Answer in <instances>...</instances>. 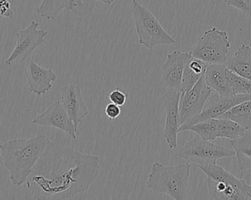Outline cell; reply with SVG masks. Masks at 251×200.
I'll list each match as a JSON object with an SVG mask.
<instances>
[{"label": "cell", "mask_w": 251, "mask_h": 200, "mask_svg": "<svg viewBox=\"0 0 251 200\" xmlns=\"http://www.w3.org/2000/svg\"><path fill=\"white\" fill-rule=\"evenodd\" d=\"M100 169L99 157L50 142L26 186L35 200H72L89 189Z\"/></svg>", "instance_id": "cell-1"}, {"label": "cell", "mask_w": 251, "mask_h": 200, "mask_svg": "<svg viewBox=\"0 0 251 200\" xmlns=\"http://www.w3.org/2000/svg\"><path fill=\"white\" fill-rule=\"evenodd\" d=\"M50 140L47 135H38L31 139L9 140L0 145L1 159L10 173L14 186L26 183L35 164Z\"/></svg>", "instance_id": "cell-2"}, {"label": "cell", "mask_w": 251, "mask_h": 200, "mask_svg": "<svg viewBox=\"0 0 251 200\" xmlns=\"http://www.w3.org/2000/svg\"><path fill=\"white\" fill-rule=\"evenodd\" d=\"M191 164L166 166L156 162L149 175L147 186L156 194H165L175 200L187 199Z\"/></svg>", "instance_id": "cell-3"}, {"label": "cell", "mask_w": 251, "mask_h": 200, "mask_svg": "<svg viewBox=\"0 0 251 200\" xmlns=\"http://www.w3.org/2000/svg\"><path fill=\"white\" fill-rule=\"evenodd\" d=\"M205 173L209 199L213 200H251V186L220 167L216 162L199 166Z\"/></svg>", "instance_id": "cell-4"}, {"label": "cell", "mask_w": 251, "mask_h": 200, "mask_svg": "<svg viewBox=\"0 0 251 200\" xmlns=\"http://www.w3.org/2000/svg\"><path fill=\"white\" fill-rule=\"evenodd\" d=\"M132 5L133 19L140 45L152 49L158 45L176 44L149 8L137 0H132Z\"/></svg>", "instance_id": "cell-5"}, {"label": "cell", "mask_w": 251, "mask_h": 200, "mask_svg": "<svg viewBox=\"0 0 251 200\" xmlns=\"http://www.w3.org/2000/svg\"><path fill=\"white\" fill-rule=\"evenodd\" d=\"M231 43L225 31L208 29L192 48V56L208 65H224L228 60Z\"/></svg>", "instance_id": "cell-6"}, {"label": "cell", "mask_w": 251, "mask_h": 200, "mask_svg": "<svg viewBox=\"0 0 251 200\" xmlns=\"http://www.w3.org/2000/svg\"><path fill=\"white\" fill-rule=\"evenodd\" d=\"M235 156L232 148L220 146L204 140L199 136H195L187 142L176 154V156L193 163L196 167L205 166L216 162L218 159Z\"/></svg>", "instance_id": "cell-7"}, {"label": "cell", "mask_w": 251, "mask_h": 200, "mask_svg": "<svg viewBox=\"0 0 251 200\" xmlns=\"http://www.w3.org/2000/svg\"><path fill=\"white\" fill-rule=\"evenodd\" d=\"M38 22L32 21L27 27L16 32V45L10 57L6 60L7 66H11L14 63H24L38 47L45 43L44 38L48 35V32L38 29Z\"/></svg>", "instance_id": "cell-8"}, {"label": "cell", "mask_w": 251, "mask_h": 200, "mask_svg": "<svg viewBox=\"0 0 251 200\" xmlns=\"http://www.w3.org/2000/svg\"><path fill=\"white\" fill-rule=\"evenodd\" d=\"M212 92V89L206 83L203 75L191 89L181 94L179 100V123L181 126L187 124L202 112Z\"/></svg>", "instance_id": "cell-9"}, {"label": "cell", "mask_w": 251, "mask_h": 200, "mask_svg": "<svg viewBox=\"0 0 251 200\" xmlns=\"http://www.w3.org/2000/svg\"><path fill=\"white\" fill-rule=\"evenodd\" d=\"M181 91H168L161 98L165 107L166 120H165V130L163 137L166 140L168 148L174 149L177 148V136L179 129V100Z\"/></svg>", "instance_id": "cell-10"}, {"label": "cell", "mask_w": 251, "mask_h": 200, "mask_svg": "<svg viewBox=\"0 0 251 200\" xmlns=\"http://www.w3.org/2000/svg\"><path fill=\"white\" fill-rule=\"evenodd\" d=\"M251 99V94H239L231 96L222 97L216 92L215 93L212 92L205 104L202 112L187 124H195L208 119L218 118L232 107Z\"/></svg>", "instance_id": "cell-11"}, {"label": "cell", "mask_w": 251, "mask_h": 200, "mask_svg": "<svg viewBox=\"0 0 251 200\" xmlns=\"http://www.w3.org/2000/svg\"><path fill=\"white\" fill-rule=\"evenodd\" d=\"M32 123L34 125L60 129L68 133L73 139H76L79 136L75 124L69 118L60 101H56L42 114L37 116Z\"/></svg>", "instance_id": "cell-12"}, {"label": "cell", "mask_w": 251, "mask_h": 200, "mask_svg": "<svg viewBox=\"0 0 251 200\" xmlns=\"http://www.w3.org/2000/svg\"><path fill=\"white\" fill-rule=\"evenodd\" d=\"M60 101L78 132L81 122L89 113L80 88L75 84H69L63 86L61 89Z\"/></svg>", "instance_id": "cell-13"}, {"label": "cell", "mask_w": 251, "mask_h": 200, "mask_svg": "<svg viewBox=\"0 0 251 200\" xmlns=\"http://www.w3.org/2000/svg\"><path fill=\"white\" fill-rule=\"evenodd\" d=\"M192 57L191 53L180 51H175L167 55L162 67V81L166 88L181 91L183 72Z\"/></svg>", "instance_id": "cell-14"}, {"label": "cell", "mask_w": 251, "mask_h": 200, "mask_svg": "<svg viewBox=\"0 0 251 200\" xmlns=\"http://www.w3.org/2000/svg\"><path fill=\"white\" fill-rule=\"evenodd\" d=\"M29 91L37 95H42L51 90L52 82L57 80V75L52 69L44 68L30 60L25 71Z\"/></svg>", "instance_id": "cell-15"}, {"label": "cell", "mask_w": 251, "mask_h": 200, "mask_svg": "<svg viewBox=\"0 0 251 200\" xmlns=\"http://www.w3.org/2000/svg\"><path fill=\"white\" fill-rule=\"evenodd\" d=\"M228 69L225 65H209L204 73V79L208 86L222 97L233 95L229 80Z\"/></svg>", "instance_id": "cell-16"}, {"label": "cell", "mask_w": 251, "mask_h": 200, "mask_svg": "<svg viewBox=\"0 0 251 200\" xmlns=\"http://www.w3.org/2000/svg\"><path fill=\"white\" fill-rule=\"evenodd\" d=\"M224 65L228 70L251 81V46L243 44Z\"/></svg>", "instance_id": "cell-17"}, {"label": "cell", "mask_w": 251, "mask_h": 200, "mask_svg": "<svg viewBox=\"0 0 251 200\" xmlns=\"http://www.w3.org/2000/svg\"><path fill=\"white\" fill-rule=\"evenodd\" d=\"M209 65L199 59L192 57L186 65L181 79V92L184 93L191 89L198 81L204 75Z\"/></svg>", "instance_id": "cell-18"}, {"label": "cell", "mask_w": 251, "mask_h": 200, "mask_svg": "<svg viewBox=\"0 0 251 200\" xmlns=\"http://www.w3.org/2000/svg\"><path fill=\"white\" fill-rule=\"evenodd\" d=\"M230 145L235 151L239 169L251 170V131H246L243 136L230 140Z\"/></svg>", "instance_id": "cell-19"}, {"label": "cell", "mask_w": 251, "mask_h": 200, "mask_svg": "<svg viewBox=\"0 0 251 200\" xmlns=\"http://www.w3.org/2000/svg\"><path fill=\"white\" fill-rule=\"evenodd\" d=\"M77 6L76 0H42L36 10L40 16L51 20L63 10L71 11Z\"/></svg>", "instance_id": "cell-20"}, {"label": "cell", "mask_w": 251, "mask_h": 200, "mask_svg": "<svg viewBox=\"0 0 251 200\" xmlns=\"http://www.w3.org/2000/svg\"><path fill=\"white\" fill-rule=\"evenodd\" d=\"M218 118L229 119L246 131H251V99L232 107Z\"/></svg>", "instance_id": "cell-21"}, {"label": "cell", "mask_w": 251, "mask_h": 200, "mask_svg": "<svg viewBox=\"0 0 251 200\" xmlns=\"http://www.w3.org/2000/svg\"><path fill=\"white\" fill-rule=\"evenodd\" d=\"M228 69V68H227ZM230 86L233 95L239 94H251V81L243 76L236 74L234 72L228 70L227 71Z\"/></svg>", "instance_id": "cell-22"}, {"label": "cell", "mask_w": 251, "mask_h": 200, "mask_svg": "<svg viewBox=\"0 0 251 200\" xmlns=\"http://www.w3.org/2000/svg\"><path fill=\"white\" fill-rule=\"evenodd\" d=\"M226 5L235 7L242 13L251 16V0H224Z\"/></svg>", "instance_id": "cell-23"}, {"label": "cell", "mask_w": 251, "mask_h": 200, "mask_svg": "<svg viewBox=\"0 0 251 200\" xmlns=\"http://www.w3.org/2000/svg\"><path fill=\"white\" fill-rule=\"evenodd\" d=\"M109 99L113 104L119 106V107H123L126 103L127 95L122 91L119 90V89H115L113 92H110L108 95Z\"/></svg>", "instance_id": "cell-24"}, {"label": "cell", "mask_w": 251, "mask_h": 200, "mask_svg": "<svg viewBox=\"0 0 251 200\" xmlns=\"http://www.w3.org/2000/svg\"><path fill=\"white\" fill-rule=\"evenodd\" d=\"M13 10L11 8V4L8 0H0V17L12 19L13 17Z\"/></svg>", "instance_id": "cell-25"}, {"label": "cell", "mask_w": 251, "mask_h": 200, "mask_svg": "<svg viewBox=\"0 0 251 200\" xmlns=\"http://www.w3.org/2000/svg\"><path fill=\"white\" fill-rule=\"evenodd\" d=\"M121 113H122L121 107L113 103L107 104L106 107L105 114L110 120H116L120 116Z\"/></svg>", "instance_id": "cell-26"}, {"label": "cell", "mask_w": 251, "mask_h": 200, "mask_svg": "<svg viewBox=\"0 0 251 200\" xmlns=\"http://www.w3.org/2000/svg\"><path fill=\"white\" fill-rule=\"evenodd\" d=\"M97 1H101V2L104 3V4H110L114 2L116 0H97Z\"/></svg>", "instance_id": "cell-27"}, {"label": "cell", "mask_w": 251, "mask_h": 200, "mask_svg": "<svg viewBox=\"0 0 251 200\" xmlns=\"http://www.w3.org/2000/svg\"><path fill=\"white\" fill-rule=\"evenodd\" d=\"M0 159H1V154H0Z\"/></svg>", "instance_id": "cell-28"}]
</instances>
